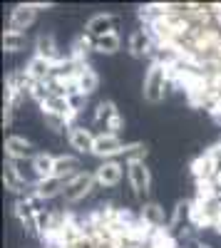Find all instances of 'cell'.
<instances>
[{
	"label": "cell",
	"instance_id": "e0dca14e",
	"mask_svg": "<svg viewBox=\"0 0 221 248\" xmlns=\"http://www.w3.org/2000/svg\"><path fill=\"white\" fill-rule=\"evenodd\" d=\"M77 90L82 92L85 97H90V94H95L97 90H99V75L90 67V65H82L79 67V72H77Z\"/></svg>",
	"mask_w": 221,
	"mask_h": 248
},
{
	"label": "cell",
	"instance_id": "7a4b0ae2",
	"mask_svg": "<svg viewBox=\"0 0 221 248\" xmlns=\"http://www.w3.org/2000/svg\"><path fill=\"white\" fill-rule=\"evenodd\" d=\"M95 186H97L95 171H79L72 179H67L63 199H65V203H79L85 196H90V191L95 189Z\"/></svg>",
	"mask_w": 221,
	"mask_h": 248
},
{
	"label": "cell",
	"instance_id": "9a60e30c",
	"mask_svg": "<svg viewBox=\"0 0 221 248\" xmlns=\"http://www.w3.org/2000/svg\"><path fill=\"white\" fill-rule=\"evenodd\" d=\"M65 184H67V179H60V176L37 179V181L32 184V191H35L40 199L50 201V199H55V196H63V191H65Z\"/></svg>",
	"mask_w": 221,
	"mask_h": 248
},
{
	"label": "cell",
	"instance_id": "7402d4cb",
	"mask_svg": "<svg viewBox=\"0 0 221 248\" xmlns=\"http://www.w3.org/2000/svg\"><path fill=\"white\" fill-rule=\"evenodd\" d=\"M122 50V37L119 32H110L105 37H97L95 40V52H102V55H114Z\"/></svg>",
	"mask_w": 221,
	"mask_h": 248
},
{
	"label": "cell",
	"instance_id": "ffe728a7",
	"mask_svg": "<svg viewBox=\"0 0 221 248\" xmlns=\"http://www.w3.org/2000/svg\"><path fill=\"white\" fill-rule=\"evenodd\" d=\"M95 50V40L87 35V32H82L75 43H72V47H70V57L75 60V62H79V65H87V57H90V52Z\"/></svg>",
	"mask_w": 221,
	"mask_h": 248
},
{
	"label": "cell",
	"instance_id": "83f0119b",
	"mask_svg": "<svg viewBox=\"0 0 221 248\" xmlns=\"http://www.w3.org/2000/svg\"><path fill=\"white\" fill-rule=\"evenodd\" d=\"M189 248H211V246L204 241H189Z\"/></svg>",
	"mask_w": 221,
	"mask_h": 248
},
{
	"label": "cell",
	"instance_id": "8fae6325",
	"mask_svg": "<svg viewBox=\"0 0 221 248\" xmlns=\"http://www.w3.org/2000/svg\"><path fill=\"white\" fill-rule=\"evenodd\" d=\"M37 20V10L32 3H20L10 10V17H8V28L10 30H17V32H25L32 23Z\"/></svg>",
	"mask_w": 221,
	"mask_h": 248
},
{
	"label": "cell",
	"instance_id": "2e32d148",
	"mask_svg": "<svg viewBox=\"0 0 221 248\" xmlns=\"http://www.w3.org/2000/svg\"><path fill=\"white\" fill-rule=\"evenodd\" d=\"M187 226H191V201L182 199V201H176L174 211L169 216V231L179 233V231H184Z\"/></svg>",
	"mask_w": 221,
	"mask_h": 248
},
{
	"label": "cell",
	"instance_id": "f1b7e54d",
	"mask_svg": "<svg viewBox=\"0 0 221 248\" xmlns=\"http://www.w3.org/2000/svg\"><path fill=\"white\" fill-rule=\"evenodd\" d=\"M214 231H219V233H221V214H219V221H216V229H214Z\"/></svg>",
	"mask_w": 221,
	"mask_h": 248
},
{
	"label": "cell",
	"instance_id": "5bb4252c",
	"mask_svg": "<svg viewBox=\"0 0 221 248\" xmlns=\"http://www.w3.org/2000/svg\"><path fill=\"white\" fill-rule=\"evenodd\" d=\"M139 218L147 226H152V229H169V218H167L164 209L154 201H147V203L139 206Z\"/></svg>",
	"mask_w": 221,
	"mask_h": 248
},
{
	"label": "cell",
	"instance_id": "ba28073f",
	"mask_svg": "<svg viewBox=\"0 0 221 248\" xmlns=\"http://www.w3.org/2000/svg\"><path fill=\"white\" fill-rule=\"evenodd\" d=\"M13 214H15V218L20 221V226H23V229H25L28 233L40 236V223H37L40 214L32 209V203H30L25 196L15 201V206H13Z\"/></svg>",
	"mask_w": 221,
	"mask_h": 248
},
{
	"label": "cell",
	"instance_id": "6da1fadb",
	"mask_svg": "<svg viewBox=\"0 0 221 248\" xmlns=\"http://www.w3.org/2000/svg\"><path fill=\"white\" fill-rule=\"evenodd\" d=\"M167 85H169V75H167V67L162 62H154L149 70L144 72V79H142V97L149 102V105H159L167 94Z\"/></svg>",
	"mask_w": 221,
	"mask_h": 248
},
{
	"label": "cell",
	"instance_id": "5b68a950",
	"mask_svg": "<svg viewBox=\"0 0 221 248\" xmlns=\"http://www.w3.org/2000/svg\"><path fill=\"white\" fill-rule=\"evenodd\" d=\"M125 149H127V144L119 139L117 134H107V132H99L97 139H95V149L92 154L99 156V159H117V156H125Z\"/></svg>",
	"mask_w": 221,
	"mask_h": 248
},
{
	"label": "cell",
	"instance_id": "d6986e66",
	"mask_svg": "<svg viewBox=\"0 0 221 248\" xmlns=\"http://www.w3.org/2000/svg\"><path fill=\"white\" fill-rule=\"evenodd\" d=\"M52 65L47 60H43V57H37V55H32V60L28 62V67H25V72L30 75V79L32 82H47L50 77H52Z\"/></svg>",
	"mask_w": 221,
	"mask_h": 248
},
{
	"label": "cell",
	"instance_id": "44dd1931",
	"mask_svg": "<svg viewBox=\"0 0 221 248\" xmlns=\"http://www.w3.org/2000/svg\"><path fill=\"white\" fill-rule=\"evenodd\" d=\"M55 159H57V156H52V154H47V152L35 154V159L30 161V167H32L35 176H37V179L55 176Z\"/></svg>",
	"mask_w": 221,
	"mask_h": 248
},
{
	"label": "cell",
	"instance_id": "3957f363",
	"mask_svg": "<svg viewBox=\"0 0 221 248\" xmlns=\"http://www.w3.org/2000/svg\"><path fill=\"white\" fill-rule=\"evenodd\" d=\"M127 181L132 186L134 196L147 203V196L152 191V171L144 161H129L127 164Z\"/></svg>",
	"mask_w": 221,
	"mask_h": 248
},
{
	"label": "cell",
	"instance_id": "277c9868",
	"mask_svg": "<svg viewBox=\"0 0 221 248\" xmlns=\"http://www.w3.org/2000/svg\"><path fill=\"white\" fill-rule=\"evenodd\" d=\"M3 184L10 194H17L20 199L28 196L32 191V184L25 179V174L17 169V161L13 159H5V169H3Z\"/></svg>",
	"mask_w": 221,
	"mask_h": 248
},
{
	"label": "cell",
	"instance_id": "30bf717a",
	"mask_svg": "<svg viewBox=\"0 0 221 248\" xmlns=\"http://www.w3.org/2000/svg\"><path fill=\"white\" fill-rule=\"evenodd\" d=\"M5 159H13V161H23V159H35V147L32 141H28L25 137L20 134H10L5 137Z\"/></svg>",
	"mask_w": 221,
	"mask_h": 248
},
{
	"label": "cell",
	"instance_id": "7c38bea8",
	"mask_svg": "<svg viewBox=\"0 0 221 248\" xmlns=\"http://www.w3.org/2000/svg\"><path fill=\"white\" fill-rule=\"evenodd\" d=\"M95 139H97V134H92V129L82 127V124H75V127L70 129V134H67V144L77 154H92Z\"/></svg>",
	"mask_w": 221,
	"mask_h": 248
},
{
	"label": "cell",
	"instance_id": "603a6c76",
	"mask_svg": "<svg viewBox=\"0 0 221 248\" xmlns=\"http://www.w3.org/2000/svg\"><path fill=\"white\" fill-rule=\"evenodd\" d=\"M28 45V35L25 32H17V30H5L3 32V50L5 52H20V50H25Z\"/></svg>",
	"mask_w": 221,
	"mask_h": 248
},
{
	"label": "cell",
	"instance_id": "8992f818",
	"mask_svg": "<svg viewBox=\"0 0 221 248\" xmlns=\"http://www.w3.org/2000/svg\"><path fill=\"white\" fill-rule=\"evenodd\" d=\"M127 169V164H122L119 159H110V161H102L99 167L95 169V179H97V186H107V189H112V186H117L119 181H122V174Z\"/></svg>",
	"mask_w": 221,
	"mask_h": 248
},
{
	"label": "cell",
	"instance_id": "4fadbf2b",
	"mask_svg": "<svg viewBox=\"0 0 221 248\" xmlns=\"http://www.w3.org/2000/svg\"><path fill=\"white\" fill-rule=\"evenodd\" d=\"M35 55L43 57V60H47L52 67L57 65L60 60H63V55H60V50H57V43H55V35H52V32H40V35H37V40H35Z\"/></svg>",
	"mask_w": 221,
	"mask_h": 248
},
{
	"label": "cell",
	"instance_id": "cb8c5ba5",
	"mask_svg": "<svg viewBox=\"0 0 221 248\" xmlns=\"http://www.w3.org/2000/svg\"><path fill=\"white\" fill-rule=\"evenodd\" d=\"M40 114H43V119H45V124H47V129H52L55 134H70L72 124H70L63 114H55V112H40Z\"/></svg>",
	"mask_w": 221,
	"mask_h": 248
},
{
	"label": "cell",
	"instance_id": "9c48e42d",
	"mask_svg": "<svg viewBox=\"0 0 221 248\" xmlns=\"http://www.w3.org/2000/svg\"><path fill=\"white\" fill-rule=\"evenodd\" d=\"M117 15H112V13H97V15H92L90 20H87V25H85V32L92 37V40H97V37H105V35H110V32H117Z\"/></svg>",
	"mask_w": 221,
	"mask_h": 248
},
{
	"label": "cell",
	"instance_id": "484cf974",
	"mask_svg": "<svg viewBox=\"0 0 221 248\" xmlns=\"http://www.w3.org/2000/svg\"><path fill=\"white\" fill-rule=\"evenodd\" d=\"M147 147L142 141H134V144H127V149H125V164L129 161H144L147 159Z\"/></svg>",
	"mask_w": 221,
	"mask_h": 248
},
{
	"label": "cell",
	"instance_id": "4316f807",
	"mask_svg": "<svg viewBox=\"0 0 221 248\" xmlns=\"http://www.w3.org/2000/svg\"><path fill=\"white\" fill-rule=\"evenodd\" d=\"M122 127H125V119H122V114H117V117H112V119H110V124L105 127V132H107V134H117V137H119V129H122Z\"/></svg>",
	"mask_w": 221,
	"mask_h": 248
},
{
	"label": "cell",
	"instance_id": "ac0fdd59",
	"mask_svg": "<svg viewBox=\"0 0 221 248\" xmlns=\"http://www.w3.org/2000/svg\"><path fill=\"white\" fill-rule=\"evenodd\" d=\"M79 156L77 154H60L55 159V176L60 179H72L75 174H79Z\"/></svg>",
	"mask_w": 221,
	"mask_h": 248
},
{
	"label": "cell",
	"instance_id": "d4e9b609",
	"mask_svg": "<svg viewBox=\"0 0 221 248\" xmlns=\"http://www.w3.org/2000/svg\"><path fill=\"white\" fill-rule=\"evenodd\" d=\"M117 114H119V109H117L114 102L112 99H102L97 105V109H95V124H105V127H107L110 119L117 117Z\"/></svg>",
	"mask_w": 221,
	"mask_h": 248
},
{
	"label": "cell",
	"instance_id": "52a82bcc",
	"mask_svg": "<svg viewBox=\"0 0 221 248\" xmlns=\"http://www.w3.org/2000/svg\"><path fill=\"white\" fill-rule=\"evenodd\" d=\"M127 50L132 57H154V37L147 28H137L132 35H129V43H127Z\"/></svg>",
	"mask_w": 221,
	"mask_h": 248
}]
</instances>
